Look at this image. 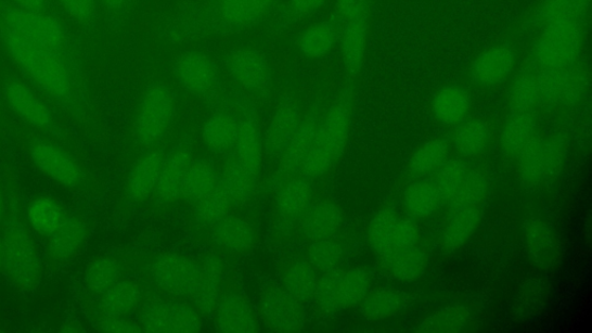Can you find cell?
<instances>
[{
  "mask_svg": "<svg viewBox=\"0 0 592 333\" xmlns=\"http://www.w3.org/2000/svg\"><path fill=\"white\" fill-rule=\"evenodd\" d=\"M211 228L215 242L226 252L243 253L255 243L254 228L241 218L228 215L211 225Z\"/></svg>",
  "mask_w": 592,
  "mask_h": 333,
  "instance_id": "26",
  "label": "cell"
},
{
  "mask_svg": "<svg viewBox=\"0 0 592 333\" xmlns=\"http://www.w3.org/2000/svg\"><path fill=\"white\" fill-rule=\"evenodd\" d=\"M29 153L34 165L52 180L66 187L77 185L81 181L82 171L79 165L72 155L56 145L35 140Z\"/></svg>",
  "mask_w": 592,
  "mask_h": 333,
  "instance_id": "16",
  "label": "cell"
},
{
  "mask_svg": "<svg viewBox=\"0 0 592 333\" xmlns=\"http://www.w3.org/2000/svg\"><path fill=\"white\" fill-rule=\"evenodd\" d=\"M15 8L23 10L44 12L49 0H11Z\"/></svg>",
  "mask_w": 592,
  "mask_h": 333,
  "instance_id": "56",
  "label": "cell"
},
{
  "mask_svg": "<svg viewBox=\"0 0 592 333\" xmlns=\"http://www.w3.org/2000/svg\"><path fill=\"white\" fill-rule=\"evenodd\" d=\"M528 241L533 251H545L551 243V234L546 226L539 221L532 222L528 230Z\"/></svg>",
  "mask_w": 592,
  "mask_h": 333,
  "instance_id": "54",
  "label": "cell"
},
{
  "mask_svg": "<svg viewBox=\"0 0 592 333\" xmlns=\"http://www.w3.org/2000/svg\"><path fill=\"white\" fill-rule=\"evenodd\" d=\"M320 120L321 116L317 113L308 114L303 118L301 125L282 159L283 172L287 177L293 178L301 175L313 142H316Z\"/></svg>",
  "mask_w": 592,
  "mask_h": 333,
  "instance_id": "22",
  "label": "cell"
},
{
  "mask_svg": "<svg viewBox=\"0 0 592 333\" xmlns=\"http://www.w3.org/2000/svg\"><path fill=\"white\" fill-rule=\"evenodd\" d=\"M221 180V174L211 163L197 159L191 163L183 185L182 197L196 207L205 197L211 194Z\"/></svg>",
  "mask_w": 592,
  "mask_h": 333,
  "instance_id": "29",
  "label": "cell"
},
{
  "mask_svg": "<svg viewBox=\"0 0 592 333\" xmlns=\"http://www.w3.org/2000/svg\"><path fill=\"white\" fill-rule=\"evenodd\" d=\"M3 213H4V204H3L2 194H0V219H2Z\"/></svg>",
  "mask_w": 592,
  "mask_h": 333,
  "instance_id": "58",
  "label": "cell"
},
{
  "mask_svg": "<svg viewBox=\"0 0 592 333\" xmlns=\"http://www.w3.org/2000/svg\"><path fill=\"white\" fill-rule=\"evenodd\" d=\"M371 278L361 269L336 270L319 282L316 299L326 310H343L360 305L370 294Z\"/></svg>",
  "mask_w": 592,
  "mask_h": 333,
  "instance_id": "11",
  "label": "cell"
},
{
  "mask_svg": "<svg viewBox=\"0 0 592 333\" xmlns=\"http://www.w3.org/2000/svg\"><path fill=\"white\" fill-rule=\"evenodd\" d=\"M532 50V65L536 67H571L581 51V22L550 24Z\"/></svg>",
  "mask_w": 592,
  "mask_h": 333,
  "instance_id": "10",
  "label": "cell"
},
{
  "mask_svg": "<svg viewBox=\"0 0 592 333\" xmlns=\"http://www.w3.org/2000/svg\"><path fill=\"white\" fill-rule=\"evenodd\" d=\"M370 0H336L334 16L339 26L363 13H369Z\"/></svg>",
  "mask_w": 592,
  "mask_h": 333,
  "instance_id": "53",
  "label": "cell"
},
{
  "mask_svg": "<svg viewBox=\"0 0 592 333\" xmlns=\"http://www.w3.org/2000/svg\"><path fill=\"white\" fill-rule=\"evenodd\" d=\"M4 266V247H3V238L0 236V272L3 271Z\"/></svg>",
  "mask_w": 592,
  "mask_h": 333,
  "instance_id": "57",
  "label": "cell"
},
{
  "mask_svg": "<svg viewBox=\"0 0 592 333\" xmlns=\"http://www.w3.org/2000/svg\"><path fill=\"white\" fill-rule=\"evenodd\" d=\"M455 148L463 155H475L482 151L487 142V129L481 121L468 120L458 129Z\"/></svg>",
  "mask_w": 592,
  "mask_h": 333,
  "instance_id": "49",
  "label": "cell"
},
{
  "mask_svg": "<svg viewBox=\"0 0 592 333\" xmlns=\"http://www.w3.org/2000/svg\"><path fill=\"white\" fill-rule=\"evenodd\" d=\"M280 0H204L181 10L170 26V37L193 41L216 34L231 37L249 31L273 12Z\"/></svg>",
  "mask_w": 592,
  "mask_h": 333,
  "instance_id": "1",
  "label": "cell"
},
{
  "mask_svg": "<svg viewBox=\"0 0 592 333\" xmlns=\"http://www.w3.org/2000/svg\"><path fill=\"white\" fill-rule=\"evenodd\" d=\"M448 156V145L442 140H432L412 155L410 169L414 174H425L439 168Z\"/></svg>",
  "mask_w": 592,
  "mask_h": 333,
  "instance_id": "47",
  "label": "cell"
},
{
  "mask_svg": "<svg viewBox=\"0 0 592 333\" xmlns=\"http://www.w3.org/2000/svg\"><path fill=\"white\" fill-rule=\"evenodd\" d=\"M224 98L239 115V132L235 146L228 156L229 165L221 172V178L231 201L243 203L255 194L262 164L265 139L255 100L235 85Z\"/></svg>",
  "mask_w": 592,
  "mask_h": 333,
  "instance_id": "2",
  "label": "cell"
},
{
  "mask_svg": "<svg viewBox=\"0 0 592 333\" xmlns=\"http://www.w3.org/2000/svg\"><path fill=\"white\" fill-rule=\"evenodd\" d=\"M3 95L9 108L29 126L46 131L52 128L51 112L26 84L9 79L4 85Z\"/></svg>",
  "mask_w": 592,
  "mask_h": 333,
  "instance_id": "17",
  "label": "cell"
},
{
  "mask_svg": "<svg viewBox=\"0 0 592 333\" xmlns=\"http://www.w3.org/2000/svg\"><path fill=\"white\" fill-rule=\"evenodd\" d=\"M310 183L311 181L303 175H298L283 184L276 196V208L284 218L288 220L301 218L310 205Z\"/></svg>",
  "mask_w": 592,
  "mask_h": 333,
  "instance_id": "33",
  "label": "cell"
},
{
  "mask_svg": "<svg viewBox=\"0 0 592 333\" xmlns=\"http://www.w3.org/2000/svg\"><path fill=\"white\" fill-rule=\"evenodd\" d=\"M300 219L303 233L312 242L333 238L343 222L340 209L330 202L309 205Z\"/></svg>",
  "mask_w": 592,
  "mask_h": 333,
  "instance_id": "25",
  "label": "cell"
},
{
  "mask_svg": "<svg viewBox=\"0 0 592 333\" xmlns=\"http://www.w3.org/2000/svg\"><path fill=\"white\" fill-rule=\"evenodd\" d=\"M369 13L352 17L340 25V43L345 64L355 68L360 65L368 44Z\"/></svg>",
  "mask_w": 592,
  "mask_h": 333,
  "instance_id": "31",
  "label": "cell"
},
{
  "mask_svg": "<svg viewBox=\"0 0 592 333\" xmlns=\"http://www.w3.org/2000/svg\"><path fill=\"white\" fill-rule=\"evenodd\" d=\"M3 26L30 43L69 59L73 47L69 35L55 17L44 12L14 8L7 12Z\"/></svg>",
  "mask_w": 592,
  "mask_h": 333,
  "instance_id": "9",
  "label": "cell"
},
{
  "mask_svg": "<svg viewBox=\"0 0 592 333\" xmlns=\"http://www.w3.org/2000/svg\"><path fill=\"white\" fill-rule=\"evenodd\" d=\"M410 295L403 291L385 289L364 297L361 313L370 321H383L396 317L408 308Z\"/></svg>",
  "mask_w": 592,
  "mask_h": 333,
  "instance_id": "30",
  "label": "cell"
},
{
  "mask_svg": "<svg viewBox=\"0 0 592 333\" xmlns=\"http://www.w3.org/2000/svg\"><path fill=\"white\" fill-rule=\"evenodd\" d=\"M538 102V89L532 65L514 81L511 93L512 114L526 113Z\"/></svg>",
  "mask_w": 592,
  "mask_h": 333,
  "instance_id": "44",
  "label": "cell"
},
{
  "mask_svg": "<svg viewBox=\"0 0 592 333\" xmlns=\"http://www.w3.org/2000/svg\"><path fill=\"white\" fill-rule=\"evenodd\" d=\"M309 261L296 262L286 276V292L296 303H307L316 297L320 280Z\"/></svg>",
  "mask_w": 592,
  "mask_h": 333,
  "instance_id": "35",
  "label": "cell"
},
{
  "mask_svg": "<svg viewBox=\"0 0 592 333\" xmlns=\"http://www.w3.org/2000/svg\"><path fill=\"white\" fill-rule=\"evenodd\" d=\"M3 270L22 289H31L41 277L40 259L27 228L20 219H10L3 230Z\"/></svg>",
  "mask_w": 592,
  "mask_h": 333,
  "instance_id": "8",
  "label": "cell"
},
{
  "mask_svg": "<svg viewBox=\"0 0 592 333\" xmlns=\"http://www.w3.org/2000/svg\"><path fill=\"white\" fill-rule=\"evenodd\" d=\"M98 2L113 14H124L133 4L134 0H98Z\"/></svg>",
  "mask_w": 592,
  "mask_h": 333,
  "instance_id": "55",
  "label": "cell"
},
{
  "mask_svg": "<svg viewBox=\"0 0 592 333\" xmlns=\"http://www.w3.org/2000/svg\"><path fill=\"white\" fill-rule=\"evenodd\" d=\"M589 0H545L538 11L543 26L556 23L581 22Z\"/></svg>",
  "mask_w": 592,
  "mask_h": 333,
  "instance_id": "38",
  "label": "cell"
},
{
  "mask_svg": "<svg viewBox=\"0 0 592 333\" xmlns=\"http://www.w3.org/2000/svg\"><path fill=\"white\" fill-rule=\"evenodd\" d=\"M351 127V100L339 98L321 117L308 161L301 172L309 181L319 179L343 155Z\"/></svg>",
  "mask_w": 592,
  "mask_h": 333,
  "instance_id": "5",
  "label": "cell"
},
{
  "mask_svg": "<svg viewBox=\"0 0 592 333\" xmlns=\"http://www.w3.org/2000/svg\"><path fill=\"white\" fill-rule=\"evenodd\" d=\"M233 84L247 95L265 98L272 85V67L265 52L254 48L234 50L229 59Z\"/></svg>",
  "mask_w": 592,
  "mask_h": 333,
  "instance_id": "12",
  "label": "cell"
},
{
  "mask_svg": "<svg viewBox=\"0 0 592 333\" xmlns=\"http://www.w3.org/2000/svg\"><path fill=\"white\" fill-rule=\"evenodd\" d=\"M487 191V182L479 171H467L460 185L451 195L446 205L449 213L458 209L475 206L484 198Z\"/></svg>",
  "mask_w": 592,
  "mask_h": 333,
  "instance_id": "40",
  "label": "cell"
},
{
  "mask_svg": "<svg viewBox=\"0 0 592 333\" xmlns=\"http://www.w3.org/2000/svg\"><path fill=\"white\" fill-rule=\"evenodd\" d=\"M339 39L340 26L333 15L305 30L296 44L306 57L321 59L339 42Z\"/></svg>",
  "mask_w": 592,
  "mask_h": 333,
  "instance_id": "27",
  "label": "cell"
},
{
  "mask_svg": "<svg viewBox=\"0 0 592 333\" xmlns=\"http://www.w3.org/2000/svg\"><path fill=\"white\" fill-rule=\"evenodd\" d=\"M538 102L556 104L572 100L578 94V81L574 79L570 67L533 66Z\"/></svg>",
  "mask_w": 592,
  "mask_h": 333,
  "instance_id": "21",
  "label": "cell"
},
{
  "mask_svg": "<svg viewBox=\"0 0 592 333\" xmlns=\"http://www.w3.org/2000/svg\"><path fill=\"white\" fill-rule=\"evenodd\" d=\"M266 308L267 317L272 325L281 326L282 329H291L298 325L300 312L298 307H296V302L288 294H273Z\"/></svg>",
  "mask_w": 592,
  "mask_h": 333,
  "instance_id": "48",
  "label": "cell"
},
{
  "mask_svg": "<svg viewBox=\"0 0 592 333\" xmlns=\"http://www.w3.org/2000/svg\"><path fill=\"white\" fill-rule=\"evenodd\" d=\"M27 218L35 232L48 236L62 221V209L50 201L39 198L29 203Z\"/></svg>",
  "mask_w": 592,
  "mask_h": 333,
  "instance_id": "42",
  "label": "cell"
},
{
  "mask_svg": "<svg viewBox=\"0 0 592 333\" xmlns=\"http://www.w3.org/2000/svg\"><path fill=\"white\" fill-rule=\"evenodd\" d=\"M468 319L469 311L466 308L447 307L430 315L416 331L427 333L460 332L467 325Z\"/></svg>",
  "mask_w": 592,
  "mask_h": 333,
  "instance_id": "41",
  "label": "cell"
},
{
  "mask_svg": "<svg viewBox=\"0 0 592 333\" xmlns=\"http://www.w3.org/2000/svg\"><path fill=\"white\" fill-rule=\"evenodd\" d=\"M2 39L12 61L37 89L63 106L76 102V79L69 59L30 43L3 26Z\"/></svg>",
  "mask_w": 592,
  "mask_h": 333,
  "instance_id": "3",
  "label": "cell"
},
{
  "mask_svg": "<svg viewBox=\"0 0 592 333\" xmlns=\"http://www.w3.org/2000/svg\"><path fill=\"white\" fill-rule=\"evenodd\" d=\"M152 272L155 283L166 292L184 297L203 312L216 310L218 280L193 259L165 255L156 259Z\"/></svg>",
  "mask_w": 592,
  "mask_h": 333,
  "instance_id": "4",
  "label": "cell"
},
{
  "mask_svg": "<svg viewBox=\"0 0 592 333\" xmlns=\"http://www.w3.org/2000/svg\"><path fill=\"white\" fill-rule=\"evenodd\" d=\"M166 153L150 151L132 167L128 178V196L133 202H144L155 195Z\"/></svg>",
  "mask_w": 592,
  "mask_h": 333,
  "instance_id": "20",
  "label": "cell"
},
{
  "mask_svg": "<svg viewBox=\"0 0 592 333\" xmlns=\"http://www.w3.org/2000/svg\"><path fill=\"white\" fill-rule=\"evenodd\" d=\"M481 219L478 205L458 209L450 213L445 228L443 245L448 252H455L472 238Z\"/></svg>",
  "mask_w": 592,
  "mask_h": 333,
  "instance_id": "32",
  "label": "cell"
},
{
  "mask_svg": "<svg viewBox=\"0 0 592 333\" xmlns=\"http://www.w3.org/2000/svg\"><path fill=\"white\" fill-rule=\"evenodd\" d=\"M191 138L184 137L166 153L160 181L155 196L162 202L176 201L182 197V191L188 170L194 162V149Z\"/></svg>",
  "mask_w": 592,
  "mask_h": 333,
  "instance_id": "15",
  "label": "cell"
},
{
  "mask_svg": "<svg viewBox=\"0 0 592 333\" xmlns=\"http://www.w3.org/2000/svg\"><path fill=\"white\" fill-rule=\"evenodd\" d=\"M239 132V115L224 97L205 123L203 139L205 144L220 155L229 156L233 151Z\"/></svg>",
  "mask_w": 592,
  "mask_h": 333,
  "instance_id": "19",
  "label": "cell"
},
{
  "mask_svg": "<svg viewBox=\"0 0 592 333\" xmlns=\"http://www.w3.org/2000/svg\"><path fill=\"white\" fill-rule=\"evenodd\" d=\"M398 217L391 212H381L371 221L369 228V240L373 251L378 255L383 245L386 244L391 234Z\"/></svg>",
  "mask_w": 592,
  "mask_h": 333,
  "instance_id": "50",
  "label": "cell"
},
{
  "mask_svg": "<svg viewBox=\"0 0 592 333\" xmlns=\"http://www.w3.org/2000/svg\"><path fill=\"white\" fill-rule=\"evenodd\" d=\"M535 120L529 112L512 114L502 136L503 150L517 155L533 138Z\"/></svg>",
  "mask_w": 592,
  "mask_h": 333,
  "instance_id": "37",
  "label": "cell"
},
{
  "mask_svg": "<svg viewBox=\"0 0 592 333\" xmlns=\"http://www.w3.org/2000/svg\"><path fill=\"white\" fill-rule=\"evenodd\" d=\"M515 54L511 48L494 47L474 62L472 78L479 85H494L506 79L514 69Z\"/></svg>",
  "mask_w": 592,
  "mask_h": 333,
  "instance_id": "23",
  "label": "cell"
},
{
  "mask_svg": "<svg viewBox=\"0 0 592 333\" xmlns=\"http://www.w3.org/2000/svg\"><path fill=\"white\" fill-rule=\"evenodd\" d=\"M217 329L222 332L248 333L257 328L255 313L248 303L237 294H229L216 307Z\"/></svg>",
  "mask_w": 592,
  "mask_h": 333,
  "instance_id": "24",
  "label": "cell"
},
{
  "mask_svg": "<svg viewBox=\"0 0 592 333\" xmlns=\"http://www.w3.org/2000/svg\"><path fill=\"white\" fill-rule=\"evenodd\" d=\"M147 332H196L202 330L200 313L189 305L178 302H155L142 315Z\"/></svg>",
  "mask_w": 592,
  "mask_h": 333,
  "instance_id": "14",
  "label": "cell"
},
{
  "mask_svg": "<svg viewBox=\"0 0 592 333\" xmlns=\"http://www.w3.org/2000/svg\"><path fill=\"white\" fill-rule=\"evenodd\" d=\"M417 239H420V231H417L416 225L409 219L399 218L378 256L386 259L400 252L410 249L416 245Z\"/></svg>",
  "mask_w": 592,
  "mask_h": 333,
  "instance_id": "45",
  "label": "cell"
},
{
  "mask_svg": "<svg viewBox=\"0 0 592 333\" xmlns=\"http://www.w3.org/2000/svg\"><path fill=\"white\" fill-rule=\"evenodd\" d=\"M69 20L79 25L89 26L98 15V0H59Z\"/></svg>",
  "mask_w": 592,
  "mask_h": 333,
  "instance_id": "52",
  "label": "cell"
},
{
  "mask_svg": "<svg viewBox=\"0 0 592 333\" xmlns=\"http://www.w3.org/2000/svg\"><path fill=\"white\" fill-rule=\"evenodd\" d=\"M303 118L298 104L293 100H285L278 106L263 140L266 153L271 159L282 162Z\"/></svg>",
  "mask_w": 592,
  "mask_h": 333,
  "instance_id": "18",
  "label": "cell"
},
{
  "mask_svg": "<svg viewBox=\"0 0 592 333\" xmlns=\"http://www.w3.org/2000/svg\"><path fill=\"white\" fill-rule=\"evenodd\" d=\"M519 178L527 188H541L558 178L562 153L554 144L532 138L518 154Z\"/></svg>",
  "mask_w": 592,
  "mask_h": 333,
  "instance_id": "13",
  "label": "cell"
},
{
  "mask_svg": "<svg viewBox=\"0 0 592 333\" xmlns=\"http://www.w3.org/2000/svg\"><path fill=\"white\" fill-rule=\"evenodd\" d=\"M85 228L81 221L74 217H66L48 236V249L55 260L73 258L82 247Z\"/></svg>",
  "mask_w": 592,
  "mask_h": 333,
  "instance_id": "28",
  "label": "cell"
},
{
  "mask_svg": "<svg viewBox=\"0 0 592 333\" xmlns=\"http://www.w3.org/2000/svg\"><path fill=\"white\" fill-rule=\"evenodd\" d=\"M385 260L387 269L398 282H412L420 278L426 268V256L416 245Z\"/></svg>",
  "mask_w": 592,
  "mask_h": 333,
  "instance_id": "39",
  "label": "cell"
},
{
  "mask_svg": "<svg viewBox=\"0 0 592 333\" xmlns=\"http://www.w3.org/2000/svg\"><path fill=\"white\" fill-rule=\"evenodd\" d=\"M406 206L412 217L423 219L432 216L442 204L433 182L423 181L407 190Z\"/></svg>",
  "mask_w": 592,
  "mask_h": 333,
  "instance_id": "36",
  "label": "cell"
},
{
  "mask_svg": "<svg viewBox=\"0 0 592 333\" xmlns=\"http://www.w3.org/2000/svg\"><path fill=\"white\" fill-rule=\"evenodd\" d=\"M309 265L324 274L340 269L343 249L340 245L331 239L313 241L310 245Z\"/></svg>",
  "mask_w": 592,
  "mask_h": 333,
  "instance_id": "43",
  "label": "cell"
},
{
  "mask_svg": "<svg viewBox=\"0 0 592 333\" xmlns=\"http://www.w3.org/2000/svg\"><path fill=\"white\" fill-rule=\"evenodd\" d=\"M437 175H435L432 181L435 189L438 191L441 204L446 205L454 191L460 185L467 172L466 165L462 161H446L439 168H437Z\"/></svg>",
  "mask_w": 592,
  "mask_h": 333,
  "instance_id": "46",
  "label": "cell"
},
{
  "mask_svg": "<svg viewBox=\"0 0 592 333\" xmlns=\"http://www.w3.org/2000/svg\"><path fill=\"white\" fill-rule=\"evenodd\" d=\"M326 0H288L281 16L284 25H294L318 13Z\"/></svg>",
  "mask_w": 592,
  "mask_h": 333,
  "instance_id": "51",
  "label": "cell"
},
{
  "mask_svg": "<svg viewBox=\"0 0 592 333\" xmlns=\"http://www.w3.org/2000/svg\"><path fill=\"white\" fill-rule=\"evenodd\" d=\"M177 113V94L166 82H151L142 97L136 117V137L144 148L159 145Z\"/></svg>",
  "mask_w": 592,
  "mask_h": 333,
  "instance_id": "6",
  "label": "cell"
},
{
  "mask_svg": "<svg viewBox=\"0 0 592 333\" xmlns=\"http://www.w3.org/2000/svg\"><path fill=\"white\" fill-rule=\"evenodd\" d=\"M172 74L183 91L217 106L222 95V78L216 61L200 50H189L173 61Z\"/></svg>",
  "mask_w": 592,
  "mask_h": 333,
  "instance_id": "7",
  "label": "cell"
},
{
  "mask_svg": "<svg viewBox=\"0 0 592 333\" xmlns=\"http://www.w3.org/2000/svg\"><path fill=\"white\" fill-rule=\"evenodd\" d=\"M469 107H472V99L460 87H446L434 98L432 104L434 116L448 126H455L463 121Z\"/></svg>",
  "mask_w": 592,
  "mask_h": 333,
  "instance_id": "34",
  "label": "cell"
}]
</instances>
